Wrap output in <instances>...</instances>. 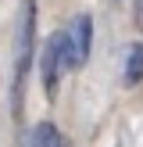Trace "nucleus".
Here are the masks:
<instances>
[{
	"label": "nucleus",
	"instance_id": "nucleus-5",
	"mask_svg": "<svg viewBox=\"0 0 143 147\" xmlns=\"http://www.w3.org/2000/svg\"><path fill=\"white\" fill-rule=\"evenodd\" d=\"M143 79V43H132L125 57V83H140Z\"/></svg>",
	"mask_w": 143,
	"mask_h": 147
},
{
	"label": "nucleus",
	"instance_id": "nucleus-6",
	"mask_svg": "<svg viewBox=\"0 0 143 147\" xmlns=\"http://www.w3.org/2000/svg\"><path fill=\"white\" fill-rule=\"evenodd\" d=\"M136 22L143 25V0H136Z\"/></svg>",
	"mask_w": 143,
	"mask_h": 147
},
{
	"label": "nucleus",
	"instance_id": "nucleus-4",
	"mask_svg": "<svg viewBox=\"0 0 143 147\" xmlns=\"http://www.w3.org/2000/svg\"><path fill=\"white\" fill-rule=\"evenodd\" d=\"M21 147H64V136L54 122H39L29 129V136L21 140Z\"/></svg>",
	"mask_w": 143,
	"mask_h": 147
},
{
	"label": "nucleus",
	"instance_id": "nucleus-3",
	"mask_svg": "<svg viewBox=\"0 0 143 147\" xmlns=\"http://www.w3.org/2000/svg\"><path fill=\"white\" fill-rule=\"evenodd\" d=\"M90 43H93V18L75 14L72 25L64 29V50H68V68H82L90 61Z\"/></svg>",
	"mask_w": 143,
	"mask_h": 147
},
{
	"label": "nucleus",
	"instance_id": "nucleus-1",
	"mask_svg": "<svg viewBox=\"0 0 143 147\" xmlns=\"http://www.w3.org/2000/svg\"><path fill=\"white\" fill-rule=\"evenodd\" d=\"M32 54H36V0H25L21 18H18V36H14V61H11V111H14V119L21 115V90H25L29 68H32Z\"/></svg>",
	"mask_w": 143,
	"mask_h": 147
},
{
	"label": "nucleus",
	"instance_id": "nucleus-2",
	"mask_svg": "<svg viewBox=\"0 0 143 147\" xmlns=\"http://www.w3.org/2000/svg\"><path fill=\"white\" fill-rule=\"evenodd\" d=\"M39 68H43V90L47 97H54L57 86H61V76L68 68V50H64V32L50 36L47 47H43V57H39Z\"/></svg>",
	"mask_w": 143,
	"mask_h": 147
}]
</instances>
